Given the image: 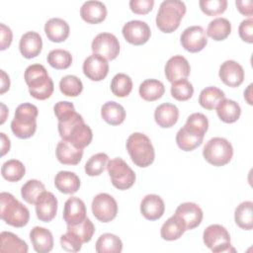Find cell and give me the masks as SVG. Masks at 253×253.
<instances>
[{
	"instance_id": "6da1fadb",
	"label": "cell",
	"mask_w": 253,
	"mask_h": 253,
	"mask_svg": "<svg viewBox=\"0 0 253 253\" xmlns=\"http://www.w3.org/2000/svg\"><path fill=\"white\" fill-rule=\"evenodd\" d=\"M57 128L63 140L70 142L79 149L88 146L93 138L91 127L85 124L83 117L78 113L64 122H58Z\"/></svg>"
},
{
	"instance_id": "7a4b0ae2",
	"label": "cell",
	"mask_w": 253,
	"mask_h": 253,
	"mask_svg": "<svg viewBox=\"0 0 253 253\" xmlns=\"http://www.w3.org/2000/svg\"><path fill=\"white\" fill-rule=\"evenodd\" d=\"M24 78L31 96L35 99L45 100L52 95L53 81L43 65L39 63L29 65L25 70Z\"/></svg>"
},
{
	"instance_id": "3957f363",
	"label": "cell",
	"mask_w": 253,
	"mask_h": 253,
	"mask_svg": "<svg viewBox=\"0 0 253 253\" xmlns=\"http://www.w3.org/2000/svg\"><path fill=\"white\" fill-rule=\"evenodd\" d=\"M0 216L5 223L14 227L25 226L30 219V211L12 194H0Z\"/></svg>"
},
{
	"instance_id": "277c9868",
	"label": "cell",
	"mask_w": 253,
	"mask_h": 253,
	"mask_svg": "<svg viewBox=\"0 0 253 253\" xmlns=\"http://www.w3.org/2000/svg\"><path fill=\"white\" fill-rule=\"evenodd\" d=\"M186 13V5L179 0H165L160 4L156 15V26L163 33L176 31Z\"/></svg>"
},
{
	"instance_id": "5b68a950",
	"label": "cell",
	"mask_w": 253,
	"mask_h": 253,
	"mask_svg": "<svg viewBox=\"0 0 253 253\" xmlns=\"http://www.w3.org/2000/svg\"><path fill=\"white\" fill-rule=\"evenodd\" d=\"M38 108L31 103H24L17 107L15 117L11 122V129L19 138H29L37 130Z\"/></svg>"
},
{
	"instance_id": "8992f818",
	"label": "cell",
	"mask_w": 253,
	"mask_h": 253,
	"mask_svg": "<svg viewBox=\"0 0 253 253\" xmlns=\"http://www.w3.org/2000/svg\"><path fill=\"white\" fill-rule=\"evenodd\" d=\"M126 150L131 161L138 167L145 168L154 161V147L149 137L144 133H131L126 140Z\"/></svg>"
},
{
	"instance_id": "52a82bcc",
	"label": "cell",
	"mask_w": 253,
	"mask_h": 253,
	"mask_svg": "<svg viewBox=\"0 0 253 253\" xmlns=\"http://www.w3.org/2000/svg\"><path fill=\"white\" fill-rule=\"evenodd\" d=\"M203 155L210 164L219 167L226 165L233 156L231 143L223 137L211 138L203 149Z\"/></svg>"
},
{
	"instance_id": "ba28073f",
	"label": "cell",
	"mask_w": 253,
	"mask_h": 253,
	"mask_svg": "<svg viewBox=\"0 0 253 253\" xmlns=\"http://www.w3.org/2000/svg\"><path fill=\"white\" fill-rule=\"evenodd\" d=\"M107 170L113 186L119 190H127L133 186L136 176L133 170L122 158H114L109 161Z\"/></svg>"
},
{
	"instance_id": "9c48e42d",
	"label": "cell",
	"mask_w": 253,
	"mask_h": 253,
	"mask_svg": "<svg viewBox=\"0 0 253 253\" xmlns=\"http://www.w3.org/2000/svg\"><path fill=\"white\" fill-rule=\"evenodd\" d=\"M205 245L214 253L230 250V235L227 229L220 224L209 225L203 233Z\"/></svg>"
},
{
	"instance_id": "30bf717a",
	"label": "cell",
	"mask_w": 253,
	"mask_h": 253,
	"mask_svg": "<svg viewBox=\"0 0 253 253\" xmlns=\"http://www.w3.org/2000/svg\"><path fill=\"white\" fill-rule=\"evenodd\" d=\"M94 216L102 222L112 221L118 213V204L116 200L107 193L96 195L91 205Z\"/></svg>"
},
{
	"instance_id": "8fae6325",
	"label": "cell",
	"mask_w": 253,
	"mask_h": 253,
	"mask_svg": "<svg viewBox=\"0 0 253 253\" xmlns=\"http://www.w3.org/2000/svg\"><path fill=\"white\" fill-rule=\"evenodd\" d=\"M91 48L93 53L99 54L107 60H113L119 55L120 42L115 35L101 33L94 38Z\"/></svg>"
},
{
	"instance_id": "7c38bea8",
	"label": "cell",
	"mask_w": 253,
	"mask_h": 253,
	"mask_svg": "<svg viewBox=\"0 0 253 253\" xmlns=\"http://www.w3.org/2000/svg\"><path fill=\"white\" fill-rule=\"evenodd\" d=\"M180 42L187 51L199 52L203 50L208 43L206 31L201 26L188 27L182 32Z\"/></svg>"
},
{
	"instance_id": "4fadbf2b",
	"label": "cell",
	"mask_w": 253,
	"mask_h": 253,
	"mask_svg": "<svg viewBox=\"0 0 253 253\" xmlns=\"http://www.w3.org/2000/svg\"><path fill=\"white\" fill-rule=\"evenodd\" d=\"M122 32L125 40L134 45L144 44L151 36L149 26L145 22L139 20H132L126 23Z\"/></svg>"
},
{
	"instance_id": "5bb4252c",
	"label": "cell",
	"mask_w": 253,
	"mask_h": 253,
	"mask_svg": "<svg viewBox=\"0 0 253 253\" xmlns=\"http://www.w3.org/2000/svg\"><path fill=\"white\" fill-rule=\"evenodd\" d=\"M205 132L197 127L185 124L176 134V143L184 151H192L200 146L204 140Z\"/></svg>"
},
{
	"instance_id": "9a60e30c",
	"label": "cell",
	"mask_w": 253,
	"mask_h": 253,
	"mask_svg": "<svg viewBox=\"0 0 253 253\" xmlns=\"http://www.w3.org/2000/svg\"><path fill=\"white\" fill-rule=\"evenodd\" d=\"M84 75L92 81H101L109 73V63L103 56L93 53L83 62Z\"/></svg>"
},
{
	"instance_id": "2e32d148",
	"label": "cell",
	"mask_w": 253,
	"mask_h": 253,
	"mask_svg": "<svg viewBox=\"0 0 253 253\" xmlns=\"http://www.w3.org/2000/svg\"><path fill=\"white\" fill-rule=\"evenodd\" d=\"M175 215H177L186 227V230L194 229L198 227L203 220V211L195 203L187 202L178 206L175 211Z\"/></svg>"
},
{
	"instance_id": "e0dca14e",
	"label": "cell",
	"mask_w": 253,
	"mask_h": 253,
	"mask_svg": "<svg viewBox=\"0 0 253 253\" xmlns=\"http://www.w3.org/2000/svg\"><path fill=\"white\" fill-rule=\"evenodd\" d=\"M57 199L51 192L44 191L36 202V213L43 222L51 221L57 212Z\"/></svg>"
},
{
	"instance_id": "ac0fdd59",
	"label": "cell",
	"mask_w": 253,
	"mask_h": 253,
	"mask_svg": "<svg viewBox=\"0 0 253 253\" xmlns=\"http://www.w3.org/2000/svg\"><path fill=\"white\" fill-rule=\"evenodd\" d=\"M190 71L191 67L188 60L179 54L170 57L165 65V76L171 83L186 79L190 75Z\"/></svg>"
},
{
	"instance_id": "d6986e66",
	"label": "cell",
	"mask_w": 253,
	"mask_h": 253,
	"mask_svg": "<svg viewBox=\"0 0 253 253\" xmlns=\"http://www.w3.org/2000/svg\"><path fill=\"white\" fill-rule=\"evenodd\" d=\"M218 75L220 80L229 87H237L244 80L243 67L234 60L224 61L219 67Z\"/></svg>"
},
{
	"instance_id": "ffe728a7",
	"label": "cell",
	"mask_w": 253,
	"mask_h": 253,
	"mask_svg": "<svg viewBox=\"0 0 253 253\" xmlns=\"http://www.w3.org/2000/svg\"><path fill=\"white\" fill-rule=\"evenodd\" d=\"M84 202L77 197H70L64 204L63 219L67 225H76L86 218Z\"/></svg>"
},
{
	"instance_id": "44dd1931",
	"label": "cell",
	"mask_w": 253,
	"mask_h": 253,
	"mask_svg": "<svg viewBox=\"0 0 253 253\" xmlns=\"http://www.w3.org/2000/svg\"><path fill=\"white\" fill-rule=\"evenodd\" d=\"M164 202L158 195H146L140 203V212L148 220L159 219L164 214Z\"/></svg>"
},
{
	"instance_id": "7402d4cb",
	"label": "cell",
	"mask_w": 253,
	"mask_h": 253,
	"mask_svg": "<svg viewBox=\"0 0 253 253\" xmlns=\"http://www.w3.org/2000/svg\"><path fill=\"white\" fill-rule=\"evenodd\" d=\"M19 48L25 58H34L38 56L42 48V40L37 32H27L21 37Z\"/></svg>"
},
{
	"instance_id": "603a6c76",
	"label": "cell",
	"mask_w": 253,
	"mask_h": 253,
	"mask_svg": "<svg viewBox=\"0 0 253 253\" xmlns=\"http://www.w3.org/2000/svg\"><path fill=\"white\" fill-rule=\"evenodd\" d=\"M80 16L89 24H99L107 17V8L101 1H86L80 8Z\"/></svg>"
},
{
	"instance_id": "cb8c5ba5",
	"label": "cell",
	"mask_w": 253,
	"mask_h": 253,
	"mask_svg": "<svg viewBox=\"0 0 253 253\" xmlns=\"http://www.w3.org/2000/svg\"><path fill=\"white\" fill-rule=\"evenodd\" d=\"M57 160L64 165H77L83 156V149L76 148L66 140H60L55 149Z\"/></svg>"
},
{
	"instance_id": "d4e9b609",
	"label": "cell",
	"mask_w": 253,
	"mask_h": 253,
	"mask_svg": "<svg viewBox=\"0 0 253 253\" xmlns=\"http://www.w3.org/2000/svg\"><path fill=\"white\" fill-rule=\"evenodd\" d=\"M33 247L38 253H47L53 248L52 233L42 226H35L30 232Z\"/></svg>"
},
{
	"instance_id": "484cf974",
	"label": "cell",
	"mask_w": 253,
	"mask_h": 253,
	"mask_svg": "<svg viewBox=\"0 0 253 253\" xmlns=\"http://www.w3.org/2000/svg\"><path fill=\"white\" fill-rule=\"evenodd\" d=\"M69 26L60 18H51L44 25V33L47 39L53 42H64L69 36Z\"/></svg>"
},
{
	"instance_id": "4316f807",
	"label": "cell",
	"mask_w": 253,
	"mask_h": 253,
	"mask_svg": "<svg viewBox=\"0 0 253 253\" xmlns=\"http://www.w3.org/2000/svg\"><path fill=\"white\" fill-rule=\"evenodd\" d=\"M154 119L159 126L164 128L171 127L179 119V110L173 104L163 103L155 109Z\"/></svg>"
},
{
	"instance_id": "83f0119b",
	"label": "cell",
	"mask_w": 253,
	"mask_h": 253,
	"mask_svg": "<svg viewBox=\"0 0 253 253\" xmlns=\"http://www.w3.org/2000/svg\"><path fill=\"white\" fill-rule=\"evenodd\" d=\"M55 188L63 194H75L80 188V179L70 171H59L54 178Z\"/></svg>"
},
{
	"instance_id": "f1b7e54d",
	"label": "cell",
	"mask_w": 253,
	"mask_h": 253,
	"mask_svg": "<svg viewBox=\"0 0 253 253\" xmlns=\"http://www.w3.org/2000/svg\"><path fill=\"white\" fill-rule=\"evenodd\" d=\"M101 116L107 124L111 126H119L123 124L126 119V111L119 103L109 101L102 106Z\"/></svg>"
},
{
	"instance_id": "f546056e",
	"label": "cell",
	"mask_w": 253,
	"mask_h": 253,
	"mask_svg": "<svg viewBox=\"0 0 253 253\" xmlns=\"http://www.w3.org/2000/svg\"><path fill=\"white\" fill-rule=\"evenodd\" d=\"M215 109L219 120L226 124L235 123L241 115V108L238 103L225 98L219 102Z\"/></svg>"
},
{
	"instance_id": "4dcf8cb0",
	"label": "cell",
	"mask_w": 253,
	"mask_h": 253,
	"mask_svg": "<svg viewBox=\"0 0 253 253\" xmlns=\"http://www.w3.org/2000/svg\"><path fill=\"white\" fill-rule=\"evenodd\" d=\"M0 251L2 253L6 252H20L27 253L28 245L27 243L19 238L18 235L10 231H2L0 233Z\"/></svg>"
},
{
	"instance_id": "1f68e13d",
	"label": "cell",
	"mask_w": 253,
	"mask_h": 253,
	"mask_svg": "<svg viewBox=\"0 0 253 253\" xmlns=\"http://www.w3.org/2000/svg\"><path fill=\"white\" fill-rule=\"evenodd\" d=\"M140 97L147 102H153L160 99L165 92L163 83L157 79H146L138 88Z\"/></svg>"
},
{
	"instance_id": "d6a6232c",
	"label": "cell",
	"mask_w": 253,
	"mask_h": 253,
	"mask_svg": "<svg viewBox=\"0 0 253 253\" xmlns=\"http://www.w3.org/2000/svg\"><path fill=\"white\" fill-rule=\"evenodd\" d=\"M185 231L186 227L183 222L177 215L173 214L161 226L160 235L164 240L173 241L179 239Z\"/></svg>"
},
{
	"instance_id": "836d02e7",
	"label": "cell",
	"mask_w": 253,
	"mask_h": 253,
	"mask_svg": "<svg viewBox=\"0 0 253 253\" xmlns=\"http://www.w3.org/2000/svg\"><path fill=\"white\" fill-rule=\"evenodd\" d=\"M253 203L245 201L239 204L234 211L235 223L242 229L251 230L253 228Z\"/></svg>"
},
{
	"instance_id": "e575fe53",
	"label": "cell",
	"mask_w": 253,
	"mask_h": 253,
	"mask_svg": "<svg viewBox=\"0 0 253 253\" xmlns=\"http://www.w3.org/2000/svg\"><path fill=\"white\" fill-rule=\"evenodd\" d=\"M225 98L223 91L214 86H209L203 89L199 96L200 105L207 110H213Z\"/></svg>"
},
{
	"instance_id": "d590c367",
	"label": "cell",
	"mask_w": 253,
	"mask_h": 253,
	"mask_svg": "<svg viewBox=\"0 0 253 253\" xmlns=\"http://www.w3.org/2000/svg\"><path fill=\"white\" fill-rule=\"evenodd\" d=\"M95 249L98 253H120L123 250V242L113 233H104L96 241Z\"/></svg>"
},
{
	"instance_id": "8d00e7d4",
	"label": "cell",
	"mask_w": 253,
	"mask_h": 253,
	"mask_svg": "<svg viewBox=\"0 0 253 253\" xmlns=\"http://www.w3.org/2000/svg\"><path fill=\"white\" fill-rule=\"evenodd\" d=\"M231 33V24L230 22L222 17L215 18L210 22L207 35L214 41H223L225 40Z\"/></svg>"
},
{
	"instance_id": "74e56055",
	"label": "cell",
	"mask_w": 253,
	"mask_h": 253,
	"mask_svg": "<svg viewBox=\"0 0 253 253\" xmlns=\"http://www.w3.org/2000/svg\"><path fill=\"white\" fill-rule=\"evenodd\" d=\"M26 173V168L24 164L17 159H10L6 161L1 168L2 177L9 182L20 181Z\"/></svg>"
},
{
	"instance_id": "f35d334b",
	"label": "cell",
	"mask_w": 253,
	"mask_h": 253,
	"mask_svg": "<svg viewBox=\"0 0 253 253\" xmlns=\"http://www.w3.org/2000/svg\"><path fill=\"white\" fill-rule=\"evenodd\" d=\"M45 191L44 185L36 179L27 181L21 188V196L28 204L35 205L39 197Z\"/></svg>"
},
{
	"instance_id": "ab89813d",
	"label": "cell",
	"mask_w": 253,
	"mask_h": 253,
	"mask_svg": "<svg viewBox=\"0 0 253 253\" xmlns=\"http://www.w3.org/2000/svg\"><path fill=\"white\" fill-rule=\"evenodd\" d=\"M132 90V80L125 73L116 74L111 82L112 93L120 98H125L129 95Z\"/></svg>"
},
{
	"instance_id": "60d3db41",
	"label": "cell",
	"mask_w": 253,
	"mask_h": 253,
	"mask_svg": "<svg viewBox=\"0 0 253 253\" xmlns=\"http://www.w3.org/2000/svg\"><path fill=\"white\" fill-rule=\"evenodd\" d=\"M109 156L104 152H99L92 155L85 164V172L88 176H99L107 168Z\"/></svg>"
},
{
	"instance_id": "b9f144b4",
	"label": "cell",
	"mask_w": 253,
	"mask_h": 253,
	"mask_svg": "<svg viewBox=\"0 0 253 253\" xmlns=\"http://www.w3.org/2000/svg\"><path fill=\"white\" fill-rule=\"evenodd\" d=\"M47 62L51 67L55 69H66L72 63V56L68 50L56 48L48 52Z\"/></svg>"
},
{
	"instance_id": "7bdbcfd3",
	"label": "cell",
	"mask_w": 253,
	"mask_h": 253,
	"mask_svg": "<svg viewBox=\"0 0 253 253\" xmlns=\"http://www.w3.org/2000/svg\"><path fill=\"white\" fill-rule=\"evenodd\" d=\"M60 92L68 97H77L83 90L82 81L75 75H66L59 82Z\"/></svg>"
},
{
	"instance_id": "ee69618b",
	"label": "cell",
	"mask_w": 253,
	"mask_h": 253,
	"mask_svg": "<svg viewBox=\"0 0 253 253\" xmlns=\"http://www.w3.org/2000/svg\"><path fill=\"white\" fill-rule=\"evenodd\" d=\"M67 231L74 233L83 243L89 242L95 232V226L93 222L86 217L81 223L76 225H67Z\"/></svg>"
},
{
	"instance_id": "f6af8a7d",
	"label": "cell",
	"mask_w": 253,
	"mask_h": 253,
	"mask_svg": "<svg viewBox=\"0 0 253 253\" xmlns=\"http://www.w3.org/2000/svg\"><path fill=\"white\" fill-rule=\"evenodd\" d=\"M194 94V87L187 79H182L172 83L171 95L177 101H187Z\"/></svg>"
},
{
	"instance_id": "bcb514c9",
	"label": "cell",
	"mask_w": 253,
	"mask_h": 253,
	"mask_svg": "<svg viewBox=\"0 0 253 253\" xmlns=\"http://www.w3.org/2000/svg\"><path fill=\"white\" fill-rule=\"evenodd\" d=\"M201 10L208 16H217L225 12L227 8L226 0H201L199 2Z\"/></svg>"
},
{
	"instance_id": "7dc6e473",
	"label": "cell",
	"mask_w": 253,
	"mask_h": 253,
	"mask_svg": "<svg viewBox=\"0 0 253 253\" xmlns=\"http://www.w3.org/2000/svg\"><path fill=\"white\" fill-rule=\"evenodd\" d=\"M54 115L58 122H64L73 117L77 112L75 111L74 105L68 101H59L53 107Z\"/></svg>"
},
{
	"instance_id": "c3c4849f",
	"label": "cell",
	"mask_w": 253,
	"mask_h": 253,
	"mask_svg": "<svg viewBox=\"0 0 253 253\" xmlns=\"http://www.w3.org/2000/svg\"><path fill=\"white\" fill-rule=\"evenodd\" d=\"M83 242L74 233L67 231L60 236L61 248L67 252H78L81 250Z\"/></svg>"
},
{
	"instance_id": "681fc988",
	"label": "cell",
	"mask_w": 253,
	"mask_h": 253,
	"mask_svg": "<svg viewBox=\"0 0 253 253\" xmlns=\"http://www.w3.org/2000/svg\"><path fill=\"white\" fill-rule=\"evenodd\" d=\"M154 6L153 0H130L129 8L137 15H145L149 13Z\"/></svg>"
},
{
	"instance_id": "f907efd6",
	"label": "cell",
	"mask_w": 253,
	"mask_h": 253,
	"mask_svg": "<svg viewBox=\"0 0 253 253\" xmlns=\"http://www.w3.org/2000/svg\"><path fill=\"white\" fill-rule=\"evenodd\" d=\"M238 34L242 41L252 43L253 42V20L252 18L243 20L238 28Z\"/></svg>"
},
{
	"instance_id": "816d5d0a",
	"label": "cell",
	"mask_w": 253,
	"mask_h": 253,
	"mask_svg": "<svg viewBox=\"0 0 253 253\" xmlns=\"http://www.w3.org/2000/svg\"><path fill=\"white\" fill-rule=\"evenodd\" d=\"M0 35H1L0 49L4 50L10 46L13 39V34L9 27H7L5 24H0Z\"/></svg>"
},
{
	"instance_id": "f5cc1de1",
	"label": "cell",
	"mask_w": 253,
	"mask_h": 253,
	"mask_svg": "<svg viewBox=\"0 0 253 253\" xmlns=\"http://www.w3.org/2000/svg\"><path fill=\"white\" fill-rule=\"evenodd\" d=\"M237 10L245 16H248L251 18L252 14H253V2L252 0H245V1H241V0H237L235 2Z\"/></svg>"
},
{
	"instance_id": "db71d44e",
	"label": "cell",
	"mask_w": 253,
	"mask_h": 253,
	"mask_svg": "<svg viewBox=\"0 0 253 253\" xmlns=\"http://www.w3.org/2000/svg\"><path fill=\"white\" fill-rule=\"evenodd\" d=\"M1 90H0V94H4L6 91L9 90L10 88V78L9 76L6 74V72L4 70H1Z\"/></svg>"
},
{
	"instance_id": "11a10c76",
	"label": "cell",
	"mask_w": 253,
	"mask_h": 253,
	"mask_svg": "<svg viewBox=\"0 0 253 253\" xmlns=\"http://www.w3.org/2000/svg\"><path fill=\"white\" fill-rule=\"evenodd\" d=\"M0 136H1V155L3 156L9 151L11 143H10V139L6 136L4 132H1Z\"/></svg>"
},
{
	"instance_id": "9f6ffc18",
	"label": "cell",
	"mask_w": 253,
	"mask_h": 253,
	"mask_svg": "<svg viewBox=\"0 0 253 253\" xmlns=\"http://www.w3.org/2000/svg\"><path fill=\"white\" fill-rule=\"evenodd\" d=\"M252 84H249L247 89L244 91V99L247 101L249 105H252Z\"/></svg>"
},
{
	"instance_id": "6f0895ef",
	"label": "cell",
	"mask_w": 253,
	"mask_h": 253,
	"mask_svg": "<svg viewBox=\"0 0 253 253\" xmlns=\"http://www.w3.org/2000/svg\"><path fill=\"white\" fill-rule=\"evenodd\" d=\"M1 107H2V120H1V124H3L4 122H5V120H6V117H5V115H4V113H6V112H8L7 110H6V106L4 105V104H1Z\"/></svg>"
}]
</instances>
